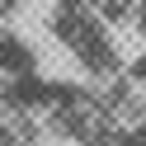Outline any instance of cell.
Instances as JSON below:
<instances>
[{
    "instance_id": "obj_1",
    "label": "cell",
    "mask_w": 146,
    "mask_h": 146,
    "mask_svg": "<svg viewBox=\"0 0 146 146\" xmlns=\"http://www.w3.org/2000/svg\"><path fill=\"white\" fill-rule=\"evenodd\" d=\"M137 19H141V33H146V5H141V10H137Z\"/></svg>"
}]
</instances>
